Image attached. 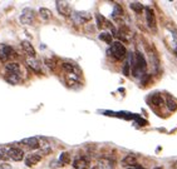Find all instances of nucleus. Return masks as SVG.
<instances>
[{"label": "nucleus", "instance_id": "f257e3e1", "mask_svg": "<svg viewBox=\"0 0 177 169\" xmlns=\"http://www.w3.org/2000/svg\"><path fill=\"white\" fill-rule=\"evenodd\" d=\"M109 52H111L112 58L117 61L123 60V59L126 58V55H127V49H126V46L122 43H119V41H114V43L112 44Z\"/></svg>", "mask_w": 177, "mask_h": 169}, {"label": "nucleus", "instance_id": "f03ea898", "mask_svg": "<svg viewBox=\"0 0 177 169\" xmlns=\"http://www.w3.org/2000/svg\"><path fill=\"white\" fill-rule=\"evenodd\" d=\"M72 22L77 25H82V24H86L88 23L89 20L92 19V15L89 13H86V11H74L70 16Z\"/></svg>", "mask_w": 177, "mask_h": 169}, {"label": "nucleus", "instance_id": "7ed1b4c3", "mask_svg": "<svg viewBox=\"0 0 177 169\" xmlns=\"http://www.w3.org/2000/svg\"><path fill=\"white\" fill-rule=\"evenodd\" d=\"M55 6H57V10L59 11V14L65 16V18H69V16H72V14H73L72 6L69 5V3H67V1H57Z\"/></svg>", "mask_w": 177, "mask_h": 169}, {"label": "nucleus", "instance_id": "20e7f679", "mask_svg": "<svg viewBox=\"0 0 177 169\" xmlns=\"http://www.w3.org/2000/svg\"><path fill=\"white\" fill-rule=\"evenodd\" d=\"M146 20L150 29H152L153 33H157V20H156L155 11L151 8H146Z\"/></svg>", "mask_w": 177, "mask_h": 169}, {"label": "nucleus", "instance_id": "39448f33", "mask_svg": "<svg viewBox=\"0 0 177 169\" xmlns=\"http://www.w3.org/2000/svg\"><path fill=\"white\" fill-rule=\"evenodd\" d=\"M20 144L23 147H25L27 149H30V150H35V149H39L40 148V142L38 138H25L20 142Z\"/></svg>", "mask_w": 177, "mask_h": 169}, {"label": "nucleus", "instance_id": "423d86ee", "mask_svg": "<svg viewBox=\"0 0 177 169\" xmlns=\"http://www.w3.org/2000/svg\"><path fill=\"white\" fill-rule=\"evenodd\" d=\"M14 55H15V53H14V50H13L11 46L0 44V60L5 61V60H8L9 58L14 57Z\"/></svg>", "mask_w": 177, "mask_h": 169}, {"label": "nucleus", "instance_id": "0eeeda50", "mask_svg": "<svg viewBox=\"0 0 177 169\" xmlns=\"http://www.w3.org/2000/svg\"><path fill=\"white\" fill-rule=\"evenodd\" d=\"M91 162L86 157H79L73 160V168L74 169H89Z\"/></svg>", "mask_w": 177, "mask_h": 169}, {"label": "nucleus", "instance_id": "6e6552de", "mask_svg": "<svg viewBox=\"0 0 177 169\" xmlns=\"http://www.w3.org/2000/svg\"><path fill=\"white\" fill-rule=\"evenodd\" d=\"M9 154H10V159L14 160V162H22L24 159V150L20 149V148L11 147Z\"/></svg>", "mask_w": 177, "mask_h": 169}, {"label": "nucleus", "instance_id": "1a4fd4ad", "mask_svg": "<svg viewBox=\"0 0 177 169\" xmlns=\"http://www.w3.org/2000/svg\"><path fill=\"white\" fill-rule=\"evenodd\" d=\"M35 22V13L33 10H25L22 15H20V23L22 24H32Z\"/></svg>", "mask_w": 177, "mask_h": 169}, {"label": "nucleus", "instance_id": "9d476101", "mask_svg": "<svg viewBox=\"0 0 177 169\" xmlns=\"http://www.w3.org/2000/svg\"><path fill=\"white\" fill-rule=\"evenodd\" d=\"M5 70L8 74H11V75H15V77H19L20 78V66L18 63H14V61H10L5 65Z\"/></svg>", "mask_w": 177, "mask_h": 169}, {"label": "nucleus", "instance_id": "9b49d317", "mask_svg": "<svg viewBox=\"0 0 177 169\" xmlns=\"http://www.w3.org/2000/svg\"><path fill=\"white\" fill-rule=\"evenodd\" d=\"M22 48H23V50L25 52V54H27L29 58H35L37 53H35V49H34V46L32 45L30 41L23 40V41H22Z\"/></svg>", "mask_w": 177, "mask_h": 169}, {"label": "nucleus", "instance_id": "f8f14e48", "mask_svg": "<svg viewBox=\"0 0 177 169\" xmlns=\"http://www.w3.org/2000/svg\"><path fill=\"white\" fill-rule=\"evenodd\" d=\"M41 155L40 154H30V155H28L27 158H25V166L27 167H34L37 166L39 162H41Z\"/></svg>", "mask_w": 177, "mask_h": 169}, {"label": "nucleus", "instance_id": "ddd939ff", "mask_svg": "<svg viewBox=\"0 0 177 169\" xmlns=\"http://www.w3.org/2000/svg\"><path fill=\"white\" fill-rule=\"evenodd\" d=\"M122 166L126 167V168H133V167H137V159L134 155L132 154H128V155H126V157L122 159Z\"/></svg>", "mask_w": 177, "mask_h": 169}, {"label": "nucleus", "instance_id": "4468645a", "mask_svg": "<svg viewBox=\"0 0 177 169\" xmlns=\"http://www.w3.org/2000/svg\"><path fill=\"white\" fill-rule=\"evenodd\" d=\"M96 167L98 169H113L114 162H112V160L108 159V158H100Z\"/></svg>", "mask_w": 177, "mask_h": 169}, {"label": "nucleus", "instance_id": "2eb2a0df", "mask_svg": "<svg viewBox=\"0 0 177 169\" xmlns=\"http://www.w3.org/2000/svg\"><path fill=\"white\" fill-rule=\"evenodd\" d=\"M25 64H27L33 71H35V73H40L41 71V66H40V61L35 60L34 58H28L27 60H25Z\"/></svg>", "mask_w": 177, "mask_h": 169}, {"label": "nucleus", "instance_id": "dca6fc26", "mask_svg": "<svg viewBox=\"0 0 177 169\" xmlns=\"http://www.w3.org/2000/svg\"><path fill=\"white\" fill-rule=\"evenodd\" d=\"M151 103H152L153 105H156V107H161V105L165 104V99H163L162 94L156 93V94H153L152 96H151Z\"/></svg>", "mask_w": 177, "mask_h": 169}, {"label": "nucleus", "instance_id": "f3484780", "mask_svg": "<svg viewBox=\"0 0 177 169\" xmlns=\"http://www.w3.org/2000/svg\"><path fill=\"white\" fill-rule=\"evenodd\" d=\"M99 39L102 40V41H104V43H107V44H113V43H114V41H113L112 34L108 33V31L100 33V34H99Z\"/></svg>", "mask_w": 177, "mask_h": 169}, {"label": "nucleus", "instance_id": "a211bd4d", "mask_svg": "<svg viewBox=\"0 0 177 169\" xmlns=\"http://www.w3.org/2000/svg\"><path fill=\"white\" fill-rule=\"evenodd\" d=\"M39 14L41 16V19H44V20H50V19H52V16H53L52 11H50L48 8H40Z\"/></svg>", "mask_w": 177, "mask_h": 169}, {"label": "nucleus", "instance_id": "6ab92c4d", "mask_svg": "<svg viewBox=\"0 0 177 169\" xmlns=\"http://www.w3.org/2000/svg\"><path fill=\"white\" fill-rule=\"evenodd\" d=\"M9 152H10V148H8V147H1V148H0V160L10 159Z\"/></svg>", "mask_w": 177, "mask_h": 169}, {"label": "nucleus", "instance_id": "aec40b11", "mask_svg": "<svg viewBox=\"0 0 177 169\" xmlns=\"http://www.w3.org/2000/svg\"><path fill=\"white\" fill-rule=\"evenodd\" d=\"M63 68L68 74H78V70L72 63H63Z\"/></svg>", "mask_w": 177, "mask_h": 169}, {"label": "nucleus", "instance_id": "412c9836", "mask_svg": "<svg viewBox=\"0 0 177 169\" xmlns=\"http://www.w3.org/2000/svg\"><path fill=\"white\" fill-rule=\"evenodd\" d=\"M166 103H167V107H168V109H170L171 112L177 110V99L172 98V96H168Z\"/></svg>", "mask_w": 177, "mask_h": 169}, {"label": "nucleus", "instance_id": "4be33fe9", "mask_svg": "<svg viewBox=\"0 0 177 169\" xmlns=\"http://www.w3.org/2000/svg\"><path fill=\"white\" fill-rule=\"evenodd\" d=\"M129 8H131V9H132L134 13H137V14H140V13H142L143 10L146 9V8L143 6L141 3H132V4L129 5Z\"/></svg>", "mask_w": 177, "mask_h": 169}, {"label": "nucleus", "instance_id": "5701e85b", "mask_svg": "<svg viewBox=\"0 0 177 169\" xmlns=\"http://www.w3.org/2000/svg\"><path fill=\"white\" fill-rule=\"evenodd\" d=\"M96 18H97V25H98V28H99V29H102V28L104 27V25H107V22H108V20L104 19L100 14H97V15H96Z\"/></svg>", "mask_w": 177, "mask_h": 169}, {"label": "nucleus", "instance_id": "b1692460", "mask_svg": "<svg viewBox=\"0 0 177 169\" xmlns=\"http://www.w3.org/2000/svg\"><path fill=\"white\" fill-rule=\"evenodd\" d=\"M59 160H60V163H63V164H68L70 162V155H69L68 152H63V153L60 154Z\"/></svg>", "mask_w": 177, "mask_h": 169}, {"label": "nucleus", "instance_id": "393cba45", "mask_svg": "<svg viewBox=\"0 0 177 169\" xmlns=\"http://www.w3.org/2000/svg\"><path fill=\"white\" fill-rule=\"evenodd\" d=\"M44 63H45V65H47L49 69H52V70L55 69L57 63H55V60H54V59H52V58H45V59H44Z\"/></svg>", "mask_w": 177, "mask_h": 169}, {"label": "nucleus", "instance_id": "a878e982", "mask_svg": "<svg viewBox=\"0 0 177 169\" xmlns=\"http://www.w3.org/2000/svg\"><path fill=\"white\" fill-rule=\"evenodd\" d=\"M5 79L8 80V82H10V83H18L19 80H20V78H19V77H15V75L8 74V73H6V75H5Z\"/></svg>", "mask_w": 177, "mask_h": 169}, {"label": "nucleus", "instance_id": "bb28decb", "mask_svg": "<svg viewBox=\"0 0 177 169\" xmlns=\"http://www.w3.org/2000/svg\"><path fill=\"white\" fill-rule=\"evenodd\" d=\"M50 152H52V149H50V148L49 147H47V148H41V149H40V155H41V157H44V155H48L49 153H50Z\"/></svg>", "mask_w": 177, "mask_h": 169}, {"label": "nucleus", "instance_id": "cd10ccee", "mask_svg": "<svg viewBox=\"0 0 177 169\" xmlns=\"http://www.w3.org/2000/svg\"><path fill=\"white\" fill-rule=\"evenodd\" d=\"M123 74L126 75V77L129 75V61H126V65L123 68Z\"/></svg>", "mask_w": 177, "mask_h": 169}, {"label": "nucleus", "instance_id": "c85d7f7f", "mask_svg": "<svg viewBox=\"0 0 177 169\" xmlns=\"http://www.w3.org/2000/svg\"><path fill=\"white\" fill-rule=\"evenodd\" d=\"M0 169H11V166L8 163H1L0 164Z\"/></svg>", "mask_w": 177, "mask_h": 169}, {"label": "nucleus", "instance_id": "c756f323", "mask_svg": "<svg viewBox=\"0 0 177 169\" xmlns=\"http://www.w3.org/2000/svg\"><path fill=\"white\" fill-rule=\"evenodd\" d=\"M155 169H162V167H156Z\"/></svg>", "mask_w": 177, "mask_h": 169}, {"label": "nucleus", "instance_id": "7c9ffc66", "mask_svg": "<svg viewBox=\"0 0 177 169\" xmlns=\"http://www.w3.org/2000/svg\"><path fill=\"white\" fill-rule=\"evenodd\" d=\"M175 53H176V57H177V48H176V50H175Z\"/></svg>", "mask_w": 177, "mask_h": 169}, {"label": "nucleus", "instance_id": "2f4dec72", "mask_svg": "<svg viewBox=\"0 0 177 169\" xmlns=\"http://www.w3.org/2000/svg\"><path fill=\"white\" fill-rule=\"evenodd\" d=\"M92 169H98V168H97V167H93V168H92Z\"/></svg>", "mask_w": 177, "mask_h": 169}]
</instances>
